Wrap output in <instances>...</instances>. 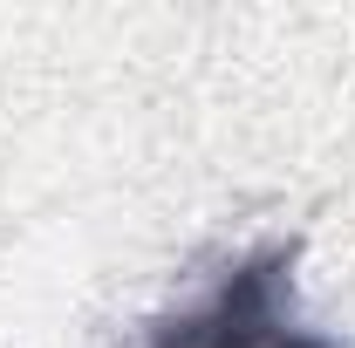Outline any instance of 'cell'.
I'll list each match as a JSON object with an SVG mask.
<instances>
[{"label":"cell","mask_w":355,"mask_h":348,"mask_svg":"<svg viewBox=\"0 0 355 348\" xmlns=\"http://www.w3.org/2000/svg\"><path fill=\"white\" fill-rule=\"evenodd\" d=\"M280 260H253L225 280L198 314L157 335V348H335L314 335H280Z\"/></svg>","instance_id":"cell-1"}]
</instances>
